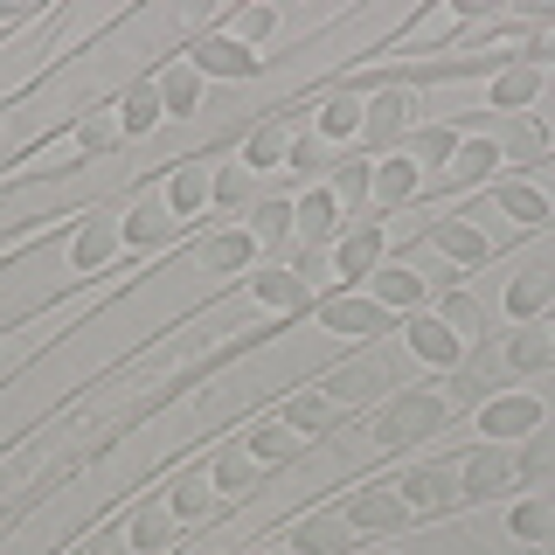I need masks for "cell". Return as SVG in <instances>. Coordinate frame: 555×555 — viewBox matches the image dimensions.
<instances>
[{
  "label": "cell",
  "instance_id": "40",
  "mask_svg": "<svg viewBox=\"0 0 555 555\" xmlns=\"http://www.w3.org/2000/svg\"><path fill=\"white\" fill-rule=\"evenodd\" d=\"M285 451H292V424H285V416L250 430V459H285Z\"/></svg>",
  "mask_w": 555,
  "mask_h": 555
},
{
  "label": "cell",
  "instance_id": "42",
  "mask_svg": "<svg viewBox=\"0 0 555 555\" xmlns=\"http://www.w3.org/2000/svg\"><path fill=\"white\" fill-rule=\"evenodd\" d=\"M250 202V167H222L216 173V208H243Z\"/></svg>",
  "mask_w": 555,
  "mask_h": 555
},
{
  "label": "cell",
  "instance_id": "13",
  "mask_svg": "<svg viewBox=\"0 0 555 555\" xmlns=\"http://www.w3.org/2000/svg\"><path fill=\"white\" fill-rule=\"evenodd\" d=\"M369 299H375L382 312H416V306H424V278L403 271V264H389V271L369 278Z\"/></svg>",
  "mask_w": 555,
  "mask_h": 555
},
{
  "label": "cell",
  "instance_id": "14",
  "mask_svg": "<svg viewBox=\"0 0 555 555\" xmlns=\"http://www.w3.org/2000/svg\"><path fill=\"white\" fill-rule=\"evenodd\" d=\"M208 202H216V173H208V167H181V173L167 181V216H173V222H188V216H195V208H208Z\"/></svg>",
  "mask_w": 555,
  "mask_h": 555
},
{
  "label": "cell",
  "instance_id": "33",
  "mask_svg": "<svg viewBox=\"0 0 555 555\" xmlns=\"http://www.w3.org/2000/svg\"><path fill=\"white\" fill-rule=\"evenodd\" d=\"M250 250H257L250 230H222L202 257H208V271H243V264H250Z\"/></svg>",
  "mask_w": 555,
  "mask_h": 555
},
{
  "label": "cell",
  "instance_id": "16",
  "mask_svg": "<svg viewBox=\"0 0 555 555\" xmlns=\"http://www.w3.org/2000/svg\"><path fill=\"white\" fill-rule=\"evenodd\" d=\"M375 389H396L382 361H354V369H340L334 382H326V396H334V403H369Z\"/></svg>",
  "mask_w": 555,
  "mask_h": 555
},
{
  "label": "cell",
  "instance_id": "44",
  "mask_svg": "<svg viewBox=\"0 0 555 555\" xmlns=\"http://www.w3.org/2000/svg\"><path fill=\"white\" fill-rule=\"evenodd\" d=\"M534 153H542V126H534V118H520V126L507 132V160H520V167H528Z\"/></svg>",
  "mask_w": 555,
  "mask_h": 555
},
{
  "label": "cell",
  "instance_id": "2",
  "mask_svg": "<svg viewBox=\"0 0 555 555\" xmlns=\"http://www.w3.org/2000/svg\"><path fill=\"white\" fill-rule=\"evenodd\" d=\"M320 326L326 334H347V340H369V334H389V312H382L375 299H354V292H326Z\"/></svg>",
  "mask_w": 555,
  "mask_h": 555
},
{
  "label": "cell",
  "instance_id": "47",
  "mask_svg": "<svg viewBox=\"0 0 555 555\" xmlns=\"http://www.w3.org/2000/svg\"><path fill=\"white\" fill-rule=\"evenodd\" d=\"M548 334H555V326H548Z\"/></svg>",
  "mask_w": 555,
  "mask_h": 555
},
{
  "label": "cell",
  "instance_id": "21",
  "mask_svg": "<svg viewBox=\"0 0 555 555\" xmlns=\"http://www.w3.org/2000/svg\"><path fill=\"white\" fill-rule=\"evenodd\" d=\"M534 91H542V69H534V63H514V69H500V77H493V104H500V112L534 104Z\"/></svg>",
  "mask_w": 555,
  "mask_h": 555
},
{
  "label": "cell",
  "instance_id": "37",
  "mask_svg": "<svg viewBox=\"0 0 555 555\" xmlns=\"http://www.w3.org/2000/svg\"><path fill=\"white\" fill-rule=\"evenodd\" d=\"M202 514H216V479H188L173 493V520H202Z\"/></svg>",
  "mask_w": 555,
  "mask_h": 555
},
{
  "label": "cell",
  "instance_id": "23",
  "mask_svg": "<svg viewBox=\"0 0 555 555\" xmlns=\"http://www.w3.org/2000/svg\"><path fill=\"white\" fill-rule=\"evenodd\" d=\"M493 167H500V146H493V139H473V146L451 153V188H473V181H486Z\"/></svg>",
  "mask_w": 555,
  "mask_h": 555
},
{
  "label": "cell",
  "instance_id": "35",
  "mask_svg": "<svg viewBox=\"0 0 555 555\" xmlns=\"http://www.w3.org/2000/svg\"><path fill=\"white\" fill-rule=\"evenodd\" d=\"M361 132V104L354 98H326L320 104V139H354Z\"/></svg>",
  "mask_w": 555,
  "mask_h": 555
},
{
  "label": "cell",
  "instance_id": "10",
  "mask_svg": "<svg viewBox=\"0 0 555 555\" xmlns=\"http://www.w3.org/2000/svg\"><path fill=\"white\" fill-rule=\"evenodd\" d=\"M195 69H208V77H257V56L236 42V35H202V42H195Z\"/></svg>",
  "mask_w": 555,
  "mask_h": 555
},
{
  "label": "cell",
  "instance_id": "7",
  "mask_svg": "<svg viewBox=\"0 0 555 555\" xmlns=\"http://www.w3.org/2000/svg\"><path fill=\"white\" fill-rule=\"evenodd\" d=\"M514 479V459L500 444H486V451H473V465L459 473V493L465 500H500V486Z\"/></svg>",
  "mask_w": 555,
  "mask_h": 555
},
{
  "label": "cell",
  "instance_id": "6",
  "mask_svg": "<svg viewBox=\"0 0 555 555\" xmlns=\"http://www.w3.org/2000/svg\"><path fill=\"white\" fill-rule=\"evenodd\" d=\"M410 507H403V493H389V486H375V493H361L354 507H347V528L354 534H389V528H403Z\"/></svg>",
  "mask_w": 555,
  "mask_h": 555
},
{
  "label": "cell",
  "instance_id": "11",
  "mask_svg": "<svg viewBox=\"0 0 555 555\" xmlns=\"http://www.w3.org/2000/svg\"><path fill=\"white\" fill-rule=\"evenodd\" d=\"M375 257H382V230L361 222V230H347L334 243V278H375Z\"/></svg>",
  "mask_w": 555,
  "mask_h": 555
},
{
  "label": "cell",
  "instance_id": "38",
  "mask_svg": "<svg viewBox=\"0 0 555 555\" xmlns=\"http://www.w3.org/2000/svg\"><path fill=\"white\" fill-rule=\"evenodd\" d=\"M250 473H257V459L230 444V451L216 459V493H243V486H250Z\"/></svg>",
  "mask_w": 555,
  "mask_h": 555
},
{
  "label": "cell",
  "instance_id": "15",
  "mask_svg": "<svg viewBox=\"0 0 555 555\" xmlns=\"http://www.w3.org/2000/svg\"><path fill=\"white\" fill-rule=\"evenodd\" d=\"M369 195H375L382 208L410 202V195H416V167L403 160V153H389V160H369Z\"/></svg>",
  "mask_w": 555,
  "mask_h": 555
},
{
  "label": "cell",
  "instance_id": "25",
  "mask_svg": "<svg viewBox=\"0 0 555 555\" xmlns=\"http://www.w3.org/2000/svg\"><path fill=\"white\" fill-rule=\"evenodd\" d=\"M167 528H173V507H167V500H153V507H139V514H132V528H126V542H132L139 555H153V548H160V542H167Z\"/></svg>",
  "mask_w": 555,
  "mask_h": 555
},
{
  "label": "cell",
  "instance_id": "30",
  "mask_svg": "<svg viewBox=\"0 0 555 555\" xmlns=\"http://www.w3.org/2000/svg\"><path fill=\"white\" fill-rule=\"evenodd\" d=\"M292 236V202L278 195V202H257L250 208V243H285Z\"/></svg>",
  "mask_w": 555,
  "mask_h": 555
},
{
  "label": "cell",
  "instance_id": "28",
  "mask_svg": "<svg viewBox=\"0 0 555 555\" xmlns=\"http://www.w3.org/2000/svg\"><path fill=\"white\" fill-rule=\"evenodd\" d=\"M507 361H514V369H548V361H555V334H542V326H520V334L507 340Z\"/></svg>",
  "mask_w": 555,
  "mask_h": 555
},
{
  "label": "cell",
  "instance_id": "3",
  "mask_svg": "<svg viewBox=\"0 0 555 555\" xmlns=\"http://www.w3.org/2000/svg\"><path fill=\"white\" fill-rule=\"evenodd\" d=\"M479 430H486V444H514V438H528V430H542V403H534V396H493V403L479 410Z\"/></svg>",
  "mask_w": 555,
  "mask_h": 555
},
{
  "label": "cell",
  "instance_id": "43",
  "mask_svg": "<svg viewBox=\"0 0 555 555\" xmlns=\"http://www.w3.org/2000/svg\"><path fill=\"white\" fill-rule=\"evenodd\" d=\"M271 28H278V14H271V8H243V14H236V22H230V28H222V35H236V42H243V49H250V42H257V35H271Z\"/></svg>",
  "mask_w": 555,
  "mask_h": 555
},
{
  "label": "cell",
  "instance_id": "17",
  "mask_svg": "<svg viewBox=\"0 0 555 555\" xmlns=\"http://www.w3.org/2000/svg\"><path fill=\"white\" fill-rule=\"evenodd\" d=\"M257 299H264L271 312H306V299H312V285H306V278L299 271H257Z\"/></svg>",
  "mask_w": 555,
  "mask_h": 555
},
{
  "label": "cell",
  "instance_id": "31",
  "mask_svg": "<svg viewBox=\"0 0 555 555\" xmlns=\"http://www.w3.org/2000/svg\"><path fill=\"white\" fill-rule=\"evenodd\" d=\"M167 222H173V216H167V202H160V195H146V202H139L132 216H126V243H160V236H167Z\"/></svg>",
  "mask_w": 555,
  "mask_h": 555
},
{
  "label": "cell",
  "instance_id": "22",
  "mask_svg": "<svg viewBox=\"0 0 555 555\" xmlns=\"http://www.w3.org/2000/svg\"><path fill=\"white\" fill-rule=\"evenodd\" d=\"M451 153H459V132H451V126H424V132H410L403 160L410 167H451Z\"/></svg>",
  "mask_w": 555,
  "mask_h": 555
},
{
  "label": "cell",
  "instance_id": "32",
  "mask_svg": "<svg viewBox=\"0 0 555 555\" xmlns=\"http://www.w3.org/2000/svg\"><path fill=\"white\" fill-rule=\"evenodd\" d=\"M500 216H514L520 230H528V222H542V216H548V202L534 195L528 181H500Z\"/></svg>",
  "mask_w": 555,
  "mask_h": 555
},
{
  "label": "cell",
  "instance_id": "29",
  "mask_svg": "<svg viewBox=\"0 0 555 555\" xmlns=\"http://www.w3.org/2000/svg\"><path fill=\"white\" fill-rule=\"evenodd\" d=\"M548 292H555V278H548V271H520V278H514V292H507V312H514V320H528V312H542V306H548Z\"/></svg>",
  "mask_w": 555,
  "mask_h": 555
},
{
  "label": "cell",
  "instance_id": "34",
  "mask_svg": "<svg viewBox=\"0 0 555 555\" xmlns=\"http://www.w3.org/2000/svg\"><path fill=\"white\" fill-rule=\"evenodd\" d=\"M326 416H334V396H326V389H306V396H292V403H285V424L292 430H326Z\"/></svg>",
  "mask_w": 555,
  "mask_h": 555
},
{
  "label": "cell",
  "instance_id": "26",
  "mask_svg": "<svg viewBox=\"0 0 555 555\" xmlns=\"http://www.w3.org/2000/svg\"><path fill=\"white\" fill-rule=\"evenodd\" d=\"M430 243H438L444 257H459V264H479V257H486V236L473 230V222H438Z\"/></svg>",
  "mask_w": 555,
  "mask_h": 555
},
{
  "label": "cell",
  "instance_id": "24",
  "mask_svg": "<svg viewBox=\"0 0 555 555\" xmlns=\"http://www.w3.org/2000/svg\"><path fill=\"white\" fill-rule=\"evenodd\" d=\"M118 243H126V230H118V222H91V230L77 236V250H69V264H77V271H98L104 257L118 250Z\"/></svg>",
  "mask_w": 555,
  "mask_h": 555
},
{
  "label": "cell",
  "instance_id": "27",
  "mask_svg": "<svg viewBox=\"0 0 555 555\" xmlns=\"http://www.w3.org/2000/svg\"><path fill=\"white\" fill-rule=\"evenodd\" d=\"M507 528L520 534V542H548L555 534V500H520V507L507 514Z\"/></svg>",
  "mask_w": 555,
  "mask_h": 555
},
{
  "label": "cell",
  "instance_id": "8",
  "mask_svg": "<svg viewBox=\"0 0 555 555\" xmlns=\"http://www.w3.org/2000/svg\"><path fill=\"white\" fill-rule=\"evenodd\" d=\"M347 542H354L347 514H306L299 528H292V548L299 555H347Z\"/></svg>",
  "mask_w": 555,
  "mask_h": 555
},
{
  "label": "cell",
  "instance_id": "1",
  "mask_svg": "<svg viewBox=\"0 0 555 555\" xmlns=\"http://www.w3.org/2000/svg\"><path fill=\"white\" fill-rule=\"evenodd\" d=\"M444 396H430V389H396L389 396V410L375 416V444H416V438H430V430L444 424Z\"/></svg>",
  "mask_w": 555,
  "mask_h": 555
},
{
  "label": "cell",
  "instance_id": "20",
  "mask_svg": "<svg viewBox=\"0 0 555 555\" xmlns=\"http://www.w3.org/2000/svg\"><path fill=\"white\" fill-rule=\"evenodd\" d=\"M285 160H292V132L285 126H257L250 146H243V167H250V173H271V167H285Z\"/></svg>",
  "mask_w": 555,
  "mask_h": 555
},
{
  "label": "cell",
  "instance_id": "36",
  "mask_svg": "<svg viewBox=\"0 0 555 555\" xmlns=\"http://www.w3.org/2000/svg\"><path fill=\"white\" fill-rule=\"evenodd\" d=\"M334 202L340 208L369 202V160H334Z\"/></svg>",
  "mask_w": 555,
  "mask_h": 555
},
{
  "label": "cell",
  "instance_id": "46",
  "mask_svg": "<svg viewBox=\"0 0 555 555\" xmlns=\"http://www.w3.org/2000/svg\"><path fill=\"white\" fill-rule=\"evenodd\" d=\"M91 555H118V542H104V548H91Z\"/></svg>",
  "mask_w": 555,
  "mask_h": 555
},
{
  "label": "cell",
  "instance_id": "9",
  "mask_svg": "<svg viewBox=\"0 0 555 555\" xmlns=\"http://www.w3.org/2000/svg\"><path fill=\"white\" fill-rule=\"evenodd\" d=\"M292 230H299L306 243H334V230H340V202H334V188H312V195L292 202Z\"/></svg>",
  "mask_w": 555,
  "mask_h": 555
},
{
  "label": "cell",
  "instance_id": "45",
  "mask_svg": "<svg viewBox=\"0 0 555 555\" xmlns=\"http://www.w3.org/2000/svg\"><path fill=\"white\" fill-rule=\"evenodd\" d=\"M112 139H126V132H118V118H91V126H83V153L112 146Z\"/></svg>",
  "mask_w": 555,
  "mask_h": 555
},
{
  "label": "cell",
  "instance_id": "5",
  "mask_svg": "<svg viewBox=\"0 0 555 555\" xmlns=\"http://www.w3.org/2000/svg\"><path fill=\"white\" fill-rule=\"evenodd\" d=\"M403 334H410V354H416V361H430V369H459V361H465V340L451 334L438 312H416Z\"/></svg>",
  "mask_w": 555,
  "mask_h": 555
},
{
  "label": "cell",
  "instance_id": "39",
  "mask_svg": "<svg viewBox=\"0 0 555 555\" xmlns=\"http://www.w3.org/2000/svg\"><path fill=\"white\" fill-rule=\"evenodd\" d=\"M292 167H299V173H326V167H334V139H320V132L292 139Z\"/></svg>",
  "mask_w": 555,
  "mask_h": 555
},
{
  "label": "cell",
  "instance_id": "18",
  "mask_svg": "<svg viewBox=\"0 0 555 555\" xmlns=\"http://www.w3.org/2000/svg\"><path fill=\"white\" fill-rule=\"evenodd\" d=\"M153 91H160V104L181 118V112H195V98H202V69L195 63H167L160 77H153Z\"/></svg>",
  "mask_w": 555,
  "mask_h": 555
},
{
  "label": "cell",
  "instance_id": "4",
  "mask_svg": "<svg viewBox=\"0 0 555 555\" xmlns=\"http://www.w3.org/2000/svg\"><path fill=\"white\" fill-rule=\"evenodd\" d=\"M396 493H403V507L410 514H424V507H459V465H416V473H403V486H396Z\"/></svg>",
  "mask_w": 555,
  "mask_h": 555
},
{
  "label": "cell",
  "instance_id": "19",
  "mask_svg": "<svg viewBox=\"0 0 555 555\" xmlns=\"http://www.w3.org/2000/svg\"><path fill=\"white\" fill-rule=\"evenodd\" d=\"M160 112H167V104H160V91H153V83H132V91H126V104H118V132H126V139L153 132V126H160Z\"/></svg>",
  "mask_w": 555,
  "mask_h": 555
},
{
  "label": "cell",
  "instance_id": "41",
  "mask_svg": "<svg viewBox=\"0 0 555 555\" xmlns=\"http://www.w3.org/2000/svg\"><path fill=\"white\" fill-rule=\"evenodd\" d=\"M438 320H444V326H451V334H459V340H465V334H479V306L465 299V292H451V299L438 306Z\"/></svg>",
  "mask_w": 555,
  "mask_h": 555
},
{
  "label": "cell",
  "instance_id": "12",
  "mask_svg": "<svg viewBox=\"0 0 555 555\" xmlns=\"http://www.w3.org/2000/svg\"><path fill=\"white\" fill-rule=\"evenodd\" d=\"M403 118H410V98H403V91H382L369 112H361V139H369L375 153L396 146V139H403Z\"/></svg>",
  "mask_w": 555,
  "mask_h": 555
}]
</instances>
